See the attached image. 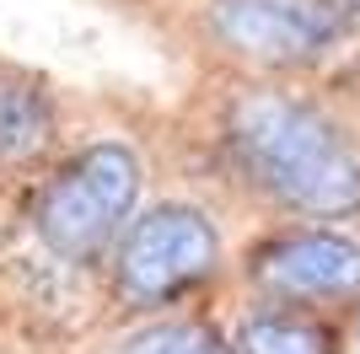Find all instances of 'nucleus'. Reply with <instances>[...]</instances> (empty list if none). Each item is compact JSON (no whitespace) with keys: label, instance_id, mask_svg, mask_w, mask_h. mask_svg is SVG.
Listing matches in <instances>:
<instances>
[{"label":"nucleus","instance_id":"obj_1","mask_svg":"<svg viewBox=\"0 0 360 354\" xmlns=\"http://www.w3.org/2000/svg\"><path fill=\"white\" fill-rule=\"evenodd\" d=\"M226 145L242 177L280 209L312 221L360 215V156L323 107L269 86L242 91L226 113Z\"/></svg>","mask_w":360,"mask_h":354},{"label":"nucleus","instance_id":"obj_2","mask_svg":"<svg viewBox=\"0 0 360 354\" xmlns=\"http://www.w3.org/2000/svg\"><path fill=\"white\" fill-rule=\"evenodd\" d=\"M135 199H140V162L124 145L103 140V145L75 150L44 183L38 204H32V225L60 258L81 263V258H97L129 225Z\"/></svg>","mask_w":360,"mask_h":354},{"label":"nucleus","instance_id":"obj_3","mask_svg":"<svg viewBox=\"0 0 360 354\" xmlns=\"http://www.w3.org/2000/svg\"><path fill=\"white\" fill-rule=\"evenodd\" d=\"M205 27L226 54L248 65L301 70L345 38L349 11L345 0H210Z\"/></svg>","mask_w":360,"mask_h":354},{"label":"nucleus","instance_id":"obj_4","mask_svg":"<svg viewBox=\"0 0 360 354\" xmlns=\"http://www.w3.org/2000/svg\"><path fill=\"white\" fill-rule=\"evenodd\" d=\"M221 242L215 225L188 204H156L150 215L129 221L124 247L113 258V284L129 306H162L172 295L194 290L199 280L215 274Z\"/></svg>","mask_w":360,"mask_h":354},{"label":"nucleus","instance_id":"obj_5","mask_svg":"<svg viewBox=\"0 0 360 354\" xmlns=\"http://www.w3.org/2000/svg\"><path fill=\"white\" fill-rule=\"evenodd\" d=\"M253 280L274 301H345L360 290V247L333 231H290L253 252Z\"/></svg>","mask_w":360,"mask_h":354},{"label":"nucleus","instance_id":"obj_6","mask_svg":"<svg viewBox=\"0 0 360 354\" xmlns=\"http://www.w3.org/2000/svg\"><path fill=\"white\" fill-rule=\"evenodd\" d=\"M54 140V107L49 91L27 75L0 70V166L38 162Z\"/></svg>","mask_w":360,"mask_h":354},{"label":"nucleus","instance_id":"obj_7","mask_svg":"<svg viewBox=\"0 0 360 354\" xmlns=\"http://www.w3.org/2000/svg\"><path fill=\"white\" fill-rule=\"evenodd\" d=\"M237 354H333V327L307 311H253L237 327Z\"/></svg>","mask_w":360,"mask_h":354},{"label":"nucleus","instance_id":"obj_8","mask_svg":"<svg viewBox=\"0 0 360 354\" xmlns=\"http://www.w3.org/2000/svg\"><path fill=\"white\" fill-rule=\"evenodd\" d=\"M124 354H237L231 343L205 322H162L124 343Z\"/></svg>","mask_w":360,"mask_h":354},{"label":"nucleus","instance_id":"obj_9","mask_svg":"<svg viewBox=\"0 0 360 354\" xmlns=\"http://www.w3.org/2000/svg\"><path fill=\"white\" fill-rule=\"evenodd\" d=\"M345 11H349V16H360V0H345Z\"/></svg>","mask_w":360,"mask_h":354}]
</instances>
